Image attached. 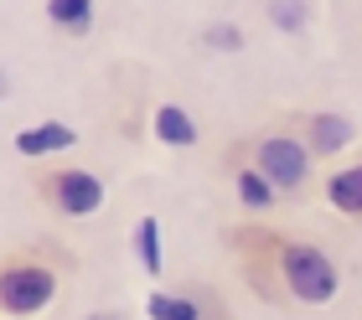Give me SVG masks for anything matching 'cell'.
<instances>
[{
	"label": "cell",
	"mask_w": 362,
	"mask_h": 320,
	"mask_svg": "<svg viewBox=\"0 0 362 320\" xmlns=\"http://www.w3.org/2000/svg\"><path fill=\"white\" fill-rule=\"evenodd\" d=\"M129 243H135L140 268H145L151 279H160V268H166V254H160V217L145 212L140 223H135V232H129Z\"/></svg>",
	"instance_id": "13"
},
{
	"label": "cell",
	"mask_w": 362,
	"mask_h": 320,
	"mask_svg": "<svg viewBox=\"0 0 362 320\" xmlns=\"http://www.w3.org/2000/svg\"><path fill=\"white\" fill-rule=\"evenodd\" d=\"M321 196H326V207H332V212H341V217H352V223H362V160L337 165V171L321 181Z\"/></svg>",
	"instance_id": "10"
},
{
	"label": "cell",
	"mask_w": 362,
	"mask_h": 320,
	"mask_svg": "<svg viewBox=\"0 0 362 320\" xmlns=\"http://www.w3.org/2000/svg\"><path fill=\"white\" fill-rule=\"evenodd\" d=\"M62 268L37 254V248H16L0 259V320H37L57 305Z\"/></svg>",
	"instance_id": "1"
},
{
	"label": "cell",
	"mask_w": 362,
	"mask_h": 320,
	"mask_svg": "<svg viewBox=\"0 0 362 320\" xmlns=\"http://www.w3.org/2000/svg\"><path fill=\"white\" fill-rule=\"evenodd\" d=\"M279 290H285V305H332L341 295V268L337 259L326 254L321 243L310 238H279Z\"/></svg>",
	"instance_id": "2"
},
{
	"label": "cell",
	"mask_w": 362,
	"mask_h": 320,
	"mask_svg": "<svg viewBox=\"0 0 362 320\" xmlns=\"http://www.w3.org/2000/svg\"><path fill=\"white\" fill-rule=\"evenodd\" d=\"M31 196H37L47 212L78 223V217H93L109 201V186L88 165H42V171H31Z\"/></svg>",
	"instance_id": "4"
},
{
	"label": "cell",
	"mask_w": 362,
	"mask_h": 320,
	"mask_svg": "<svg viewBox=\"0 0 362 320\" xmlns=\"http://www.w3.org/2000/svg\"><path fill=\"white\" fill-rule=\"evenodd\" d=\"M238 150L274 181L279 196H295V201H300V196L310 191V181H316V155H310V150L300 145V134L285 129V124H279V129H254V134H243Z\"/></svg>",
	"instance_id": "3"
},
{
	"label": "cell",
	"mask_w": 362,
	"mask_h": 320,
	"mask_svg": "<svg viewBox=\"0 0 362 320\" xmlns=\"http://www.w3.org/2000/svg\"><path fill=\"white\" fill-rule=\"evenodd\" d=\"M269 21L279 31H305L310 26V6L305 0H269Z\"/></svg>",
	"instance_id": "14"
},
{
	"label": "cell",
	"mask_w": 362,
	"mask_h": 320,
	"mask_svg": "<svg viewBox=\"0 0 362 320\" xmlns=\"http://www.w3.org/2000/svg\"><path fill=\"white\" fill-rule=\"evenodd\" d=\"M6 88H11V83H6V73H0V98H6Z\"/></svg>",
	"instance_id": "17"
},
{
	"label": "cell",
	"mask_w": 362,
	"mask_h": 320,
	"mask_svg": "<svg viewBox=\"0 0 362 320\" xmlns=\"http://www.w3.org/2000/svg\"><path fill=\"white\" fill-rule=\"evenodd\" d=\"M151 134L160 145H171V150H192L197 140H202V129H197V119L181 104H156L151 114Z\"/></svg>",
	"instance_id": "11"
},
{
	"label": "cell",
	"mask_w": 362,
	"mask_h": 320,
	"mask_svg": "<svg viewBox=\"0 0 362 320\" xmlns=\"http://www.w3.org/2000/svg\"><path fill=\"white\" fill-rule=\"evenodd\" d=\"M93 16H98L93 0H47V21H52V31H62V37H88Z\"/></svg>",
	"instance_id": "12"
},
{
	"label": "cell",
	"mask_w": 362,
	"mask_h": 320,
	"mask_svg": "<svg viewBox=\"0 0 362 320\" xmlns=\"http://www.w3.org/2000/svg\"><path fill=\"white\" fill-rule=\"evenodd\" d=\"M228 181H233L238 207H243V212H254V217H264V212H274L279 201H285V196L274 191V181H269L264 171H259V165H254L249 155H243L238 145H228Z\"/></svg>",
	"instance_id": "8"
},
{
	"label": "cell",
	"mask_w": 362,
	"mask_h": 320,
	"mask_svg": "<svg viewBox=\"0 0 362 320\" xmlns=\"http://www.w3.org/2000/svg\"><path fill=\"white\" fill-rule=\"evenodd\" d=\"M145 315L151 320H233L228 300L202 279L171 284V290H151L145 295Z\"/></svg>",
	"instance_id": "6"
},
{
	"label": "cell",
	"mask_w": 362,
	"mask_h": 320,
	"mask_svg": "<svg viewBox=\"0 0 362 320\" xmlns=\"http://www.w3.org/2000/svg\"><path fill=\"white\" fill-rule=\"evenodd\" d=\"M202 42H207V47H218V52H243V31H238V26H228V21L207 26V31H202Z\"/></svg>",
	"instance_id": "15"
},
{
	"label": "cell",
	"mask_w": 362,
	"mask_h": 320,
	"mask_svg": "<svg viewBox=\"0 0 362 320\" xmlns=\"http://www.w3.org/2000/svg\"><path fill=\"white\" fill-rule=\"evenodd\" d=\"M279 238H285V232H274L269 223L228 227V248H233L238 274L264 305H285V290H279Z\"/></svg>",
	"instance_id": "5"
},
{
	"label": "cell",
	"mask_w": 362,
	"mask_h": 320,
	"mask_svg": "<svg viewBox=\"0 0 362 320\" xmlns=\"http://www.w3.org/2000/svg\"><path fill=\"white\" fill-rule=\"evenodd\" d=\"M73 145H78V129L62 124V119L26 124V129H16V140H11V150L21 160H47V155H62V150H73Z\"/></svg>",
	"instance_id": "9"
},
{
	"label": "cell",
	"mask_w": 362,
	"mask_h": 320,
	"mask_svg": "<svg viewBox=\"0 0 362 320\" xmlns=\"http://www.w3.org/2000/svg\"><path fill=\"white\" fill-rule=\"evenodd\" d=\"M285 129L300 134V145L316 160H337L341 150L357 140V124L347 119V114H332V109H300V114H290V119H285Z\"/></svg>",
	"instance_id": "7"
},
{
	"label": "cell",
	"mask_w": 362,
	"mask_h": 320,
	"mask_svg": "<svg viewBox=\"0 0 362 320\" xmlns=\"http://www.w3.org/2000/svg\"><path fill=\"white\" fill-rule=\"evenodd\" d=\"M83 320H129V310H88Z\"/></svg>",
	"instance_id": "16"
}]
</instances>
